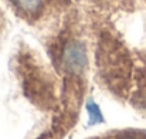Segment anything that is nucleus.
I'll return each mask as SVG.
<instances>
[{
    "instance_id": "obj_1",
    "label": "nucleus",
    "mask_w": 146,
    "mask_h": 139,
    "mask_svg": "<svg viewBox=\"0 0 146 139\" xmlns=\"http://www.w3.org/2000/svg\"><path fill=\"white\" fill-rule=\"evenodd\" d=\"M88 63L85 46L80 41H70L62 51V64L71 72H81Z\"/></svg>"
},
{
    "instance_id": "obj_2",
    "label": "nucleus",
    "mask_w": 146,
    "mask_h": 139,
    "mask_svg": "<svg viewBox=\"0 0 146 139\" xmlns=\"http://www.w3.org/2000/svg\"><path fill=\"white\" fill-rule=\"evenodd\" d=\"M13 3L21 11L31 14V13H36V11L40 10V7L43 4V0H13Z\"/></svg>"
},
{
    "instance_id": "obj_3",
    "label": "nucleus",
    "mask_w": 146,
    "mask_h": 139,
    "mask_svg": "<svg viewBox=\"0 0 146 139\" xmlns=\"http://www.w3.org/2000/svg\"><path fill=\"white\" fill-rule=\"evenodd\" d=\"M88 109H90V116H91L92 124L102 122V115H101V112H99V108H98L94 102H90V104H88Z\"/></svg>"
},
{
    "instance_id": "obj_4",
    "label": "nucleus",
    "mask_w": 146,
    "mask_h": 139,
    "mask_svg": "<svg viewBox=\"0 0 146 139\" xmlns=\"http://www.w3.org/2000/svg\"><path fill=\"white\" fill-rule=\"evenodd\" d=\"M125 139H138V138H125Z\"/></svg>"
}]
</instances>
